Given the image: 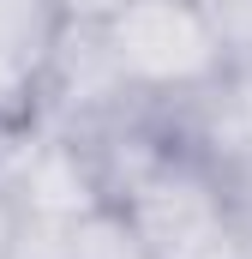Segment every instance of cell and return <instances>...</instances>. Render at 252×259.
Segmentation results:
<instances>
[{
	"mask_svg": "<svg viewBox=\"0 0 252 259\" xmlns=\"http://www.w3.org/2000/svg\"><path fill=\"white\" fill-rule=\"evenodd\" d=\"M102 42L126 91L150 109H174L228 72V55L198 0H126L114 18H102Z\"/></svg>",
	"mask_w": 252,
	"mask_h": 259,
	"instance_id": "cell-1",
	"label": "cell"
},
{
	"mask_svg": "<svg viewBox=\"0 0 252 259\" xmlns=\"http://www.w3.org/2000/svg\"><path fill=\"white\" fill-rule=\"evenodd\" d=\"M0 127H6V121H0Z\"/></svg>",
	"mask_w": 252,
	"mask_h": 259,
	"instance_id": "cell-10",
	"label": "cell"
},
{
	"mask_svg": "<svg viewBox=\"0 0 252 259\" xmlns=\"http://www.w3.org/2000/svg\"><path fill=\"white\" fill-rule=\"evenodd\" d=\"M204 259H252V241H246V235H234V229H228V235H222V241H216V247H210Z\"/></svg>",
	"mask_w": 252,
	"mask_h": 259,
	"instance_id": "cell-9",
	"label": "cell"
},
{
	"mask_svg": "<svg viewBox=\"0 0 252 259\" xmlns=\"http://www.w3.org/2000/svg\"><path fill=\"white\" fill-rule=\"evenodd\" d=\"M12 235H18V205L0 193V259H12Z\"/></svg>",
	"mask_w": 252,
	"mask_h": 259,
	"instance_id": "cell-8",
	"label": "cell"
},
{
	"mask_svg": "<svg viewBox=\"0 0 252 259\" xmlns=\"http://www.w3.org/2000/svg\"><path fill=\"white\" fill-rule=\"evenodd\" d=\"M222 187H228V229L252 241V157L222 169Z\"/></svg>",
	"mask_w": 252,
	"mask_h": 259,
	"instance_id": "cell-6",
	"label": "cell"
},
{
	"mask_svg": "<svg viewBox=\"0 0 252 259\" xmlns=\"http://www.w3.org/2000/svg\"><path fill=\"white\" fill-rule=\"evenodd\" d=\"M60 0H0V121L36 115L42 78L66 36Z\"/></svg>",
	"mask_w": 252,
	"mask_h": 259,
	"instance_id": "cell-3",
	"label": "cell"
},
{
	"mask_svg": "<svg viewBox=\"0 0 252 259\" xmlns=\"http://www.w3.org/2000/svg\"><path fill=\"white\" fill-rule=\"evenodd\" d=\"M120 217L144 241L150 259H204L228 235V187L222 169L186 151L180 139L120 187Z\"/></svg>",
	"mask_w": 252,
	"mask_h": 259,
	"instance_id": "cell-2",
	"label": "cell"
},
{
	"mask_svg": "<svg viewBox=\"0 0 252 259\" xmlns=\"http://www.w3.org/2000/svg\"><path fill=\"white\" fill-rule=\"evenodd\" d=\"M228 66H252V0H198Z\"/></svg>",
	"mask_w": 252,
	"mask_h": 259,
	"instance_id": "cell-5",
	"label": "cell"
},
{
	"mask_svg": "<svg viewBox=\"0 0 252 259\" xmlns=\"http://www.w3.org/2000/svg\"><path fill=\"white\" fill-rule=\"evenodd\" d=\"M72 247H78V217H30V211H18L12 259H72Z\"/></svg>",
	"mask_w": 252,
	"mask_h": 259,
	"instance_id": "cell-4",
	"label": "cell"
},
{
	"mask_svg": "<svg viewBox=\"0 0 252 259\" xmlns=\"http://www.w3.org/2000/svg\"><path fill=\"white\" fill-rule=\"evenodd\" d=\"M126 0H60V12L72 24H102V18H114Z\"/></svg>",
	"mask_w": 252,
	"mask_h": 259,
	"instance_id": "cell-7",
	"label": "cell"
}]
</instances>
